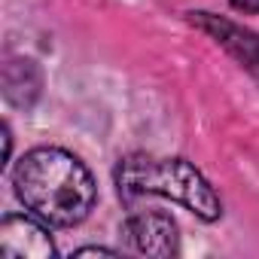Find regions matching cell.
I'll return each mask as SVG.
<instances>
[{"label": "cell", "instance_id": "cell-1", "mask_svg": "<svg viewBox=\"0 0 259 259\" xmlns=\"http://www.w3.org/2000/svg\"><path fill=\"white\" fill-rule=\"evenodd\" d=\"M13 186L31 213L58 229L79 226L98 201L92 171L61 147H37L25 153L13 171Z\"/></svg>", "mask_w": 259, "mask_h": 259}, {"label": "cell", "instance_id": "cell-2", "mask_svg": "<svg viewBox=\"0 0 259 259\" xmlns=\"http://www.w3.org/2000/svg\"><path fill=\"white\" fill-rule=\"evenodd\" d=\"M116 186L125 201H135L144 195H162L195 217L213 223L223 217V201L207 183V177L189 165L186 159H162V156H147V153H132L119 159L116 165Z\"/></svg>", "mask_w": 259, "mask_h": 259}, {"label": "cell", "instance_id": "cell-3", "mask_svg": "<svg viewBox=\"0 0 259 259\" xmlns=\"http://www.w3.org/2000/svg\"><path fill=\"white\" fill-rule=\"evenodd\" d=\"M122 235L128 241V247L144 253V256H177L180 250V235H177V223L171 213L165 210H135L128 213V220L122 223Z\"/></svg>", "mask_w": 259, "mask_h": 259}, {"label": "cell", "instance_id": "cell-4", "mask_svg": "<svg viewBox=\"0 0 259 259\" xmlns=\"http://www.w3.org/2000/svg\"><path fill=\"white\" fill-rule=\"evenodd\" d=\"M49 223L37 213H7L0 220V256L4 259H49L55 244L49 238Z\"/></svg>", "mask_w": 259, "mask_h": 259}, {"label": "cell", "instance_id": "cell-5", "mask_svg": "<svg viewBox=\"0 0 259 259\" xmlns=\"http://www.w3.org/2000/svg\"><path fill=\"white\" fill-rule=\"evenodd\" d=\"M229 4H232L238 13H253V16H259V0H229Z\"/></svg>", "mask_w": 259, "mask_h": 259}]
</instances>
